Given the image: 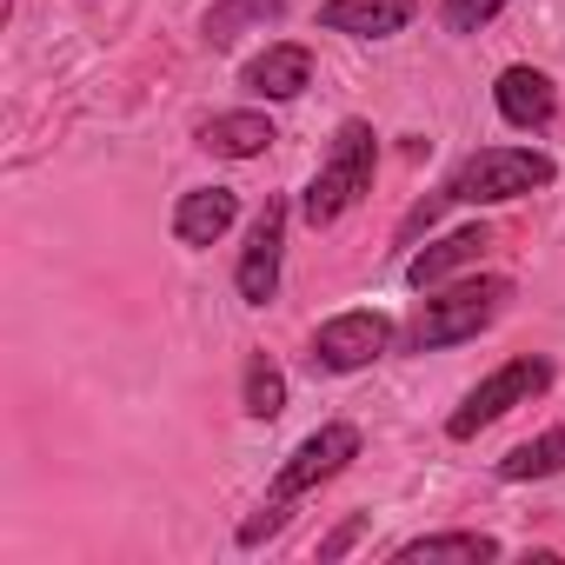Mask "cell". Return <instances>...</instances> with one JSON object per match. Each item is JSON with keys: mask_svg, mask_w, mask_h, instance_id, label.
<instances>
[{"mask_svg": "<svg viewBox=\"0 0 565 565\" xmlns=\"http://www.w3.org/2000/svg\"><path fill=\"white\" fill-rule=\"evenodd\" d=\"M353 459H360V426H353V419H327L320 433H307V439L294 446V459L273 472V486H266L259 512H246V519H239V545H266L279 525L294 519V505H300L313 486L340 479Z\"/></svg>", "mask_w": 565, "mask_h": 565, "instance_id": "cell-1", "label": "cell"}, {"mask_svg": "<svg viewBox=\"0 0 565 565\" xmlns=\"http://www.w3.org/2000/svg\"><path fill=\"white\" fill-rule=\"evenodd\" d=\"M287 14V0H213L206 8V47H233L246 28H266Z\"/></svg>", "mask_w": 565, "mask_h": 565, "instance_id": "cell-15", "label": "cell"}, {"mask_svg": "<svg viewBox=\"0 0 565 565\" xmlns=\"http://www.w3.org/2000/svg\"><path fill=\"white\" fill-rule=\"evenodd\" d=\"M419 14V0H327L320 28L327 34H353V41H386Z\"/></svg>", "mask_w": 565, "mask_h": 565, "instance_id": "cell-8", "label": "cell"}, {"mask_svg": "<svg viewBox=\"0 0 565 565\" xmlns=\"http://www.w3.org/2000/svg\"><path fill=\"white\" fill-rule=\"evenodd\" d=\"M233 220H239V193L233 186H193L173 206V239L180 246H213Z\"/></svg>", "mask_w": 565, "mask_h": 565, "instance_id": "cell-10", "label": "cell"}, {"mask_svg": "<svg viewBox=\"0 0 565 565\" xmlns=\"http://www.w3.org/2000/svg\"><path fill=\"white\" fill-rule=\"evenodd\" d=\"M512 307V279L505 273H479V279H459L446 294H426L413 307V320L399 327V347L406 353H439V347H459V340H479L499 313Z\"/></svg>", "mask_w": 565, "mask_h": 565, "instance_id": "cell-2", "label": "cell"}, {"mask_svg": "<svg viewBox=\"0 0 565 565\" xmlns=\"http://www.w3.org/2000/svg\"><path fill=\"white\" fill-rule=\"evenodd\" d=\"M279 259H287V200H266L253 233H246V253H239V273H233V287L246 307H266L279 294Z\"/></svg>", "mask_w": 565, "mask_h": 565, "instance_id": "cell-7", "label": "cell"}, {"mask_svg": "<svg viewBox=\"0 0 565 565\" xmlns=\"http://www.w3.org/2000/svg\"><path fill=\"white\" fill-rule=\"evenodd\" d=\"M486 558H499L492 532H426L393 545V565H486Z\"/></svg>", "mask_w": 565, "mask_h": 565, "instance_id": "cell-14", "label": "cell"}, {"mask_svg": "<svg viewBox=\"0 0 565 565\" xmlns=\"http://www.w3.org/2000/svg\"><path fill=\"white\" fill-rule=\"evenodd\" d=\"M492 100H499V114H505L512 127H525V134L558 114V87H552L539 67H505V74L492 81Z\"/></svg>", "mask_w": 565, "mask_h": 565, "instance_id": "cell-11", "label": "cell"}, {"mask_svg": "<svg viewBox=\"0 0 565 565\" xmlns=\"http://www.w3.org/2000/svg\"><path fill=\"white\" fill-rule=\"evenodd\" d=\"M552 180H558V167L539 147H479V153H466L452 167L446 193L459 206H505V200H525V193H539Z\"/></svg>", "mask_w": 565, "mask_h": 565, "instance_id": "cell-4", "label": "cell"}, {"mask_svg": "<svg viewBox=\"0 0 565 565\" xmlns=\"http://www.w3.org/2000/svg\"><path fill=\"white\" fill-rule=\"evenodd\" d=\"M486 246H492V226H459V233H446V239L419 246V253L406 259V279L426 294V287H439V279H452L459 266H479V259H486Z\"/></svg>", "mask_w": 565, "mask_h": 565, "instance_id": "cell-9", "label": "cell"}, {"mask_svg": "<svg viewBox=\"0 0 565 565\" xmlns=\"http://www.w3.org/2000/svg\"><path fill=\"white\" fill-rule=\"evenodd\" d=\"M552 472H565V426H552V433H539V439H525L499 459V479H512V486L552 479Z\"/></svg>", "mask_w": 565, "mask_h": 565, "instance_id": "cell-16", "label": "cell"}, {"mask_svg": "<svg viewBox=\"0 0 565 565\" xmlns=\"http://www.w3.org/2000/svg\"><path fill=\"white\" fill-rule=\"evenodd\" d=\"M239 406H246V419H279V413H287V373H279L266 353L246 360V373H239Z\"/></svg>", "mask_w": 565, "mask_h": 565, "instance_id": "cell-17", "label": "cell"}, {"mask_svg": "<svg viewBox=\"0 0 565 565\" xmlns=\"http://www.w3.org/2000/svg\"><path fill=\"white\" fill-rule=\"evenodd\" d=\"M273 140H279L273 120L253 114V107H239V114H213V120L200 127V147H206L213 160H259Z\"/></svg>", "mask_w": 565, "mask_h": 565, "instance_id": "cell-13", "label": "cell"}, {"mask_svg": "<svg viewBox=\"0 0 565 565\" xmlns=\"http://www.w3.org/2000/svg\"><path fill=\"white\" fill-rule=\"evenodd\" d=\"M307 81H313V54L300 41H279L259 61H246V87L259 100H294V94H307Z\"/></svg>", "mask_w": 565, "mask_h": 565, "instance_id": "cell-12", "label": "cell"}, {"mask_svg": "<svg viewBox=\"0 0 565 565\" xmlns=\"http://www.w3.org/2000/svg\"><path fill=\"white\" fill-rule=\"evenodd\" d=\"M499 8L505 0H439V21H446V34H479Z\"/></svg>", "mask_w": 565, "mask_h": 565, "instance_id": "cell-18", "label": "cell"}, {"mask_svg": "<svg viewBox=\"0 0 565 565\" xmlns=\"http://www.w3.org/2000/svg\"><path fill=\"white\" fill-rule=\"evenodd\" d=\"M393 320L386 313H340L313 333V373H360L380 353H393Z\"/></svg>", "mask_w": 565, "mask_h": 565, "instance_id": "cell-6", "label": "cell"}, {"mask_svg": "<svg viewBox=\"0 0 565 565\" xmlns=\"http://www.w3.org/2000/svg\"><path fill=\"white\" fill-rule=\"evenodd\" d=\"M360 532H366V519H347V525H340V532H333V539L320 545V558H340V552H347V545H353Z\"/></svg>", "mask_w": 565, "mask_h": 565, "instance_id": "cell-19", "label": "cell"}, {"mask_svg": "<svg viewBox=\"0 0 565 565\" xmlns=\"http://www.w3.org/2000/svg\"><path fill=\"white\" fill-rule=\"evenodd\" d=\"M545 386H552V360H539V353H525V360H505L492 380H479V386L459 399V413L446 419V433H452V439H479L492 419H505L512 406L539 399Z\"/></svg>", "mask_w": 565, "mask_h": 565, "instance_id": "cell-5", "label": "cell"}, {"mask_svg": "<svg viewBox=\"0 0 565 565\" xmlns=\"http://www.w3.org/2000/svg\"><path fill=\"white\" fill-rule=\"evenodd\" d=\"M373 167H380V140H373V127H366V120H340V127H333V147L320 153L313 186L300 193L307 226H333L340 213H353L360 193H373Z\"/></svg>", "mask_w": 565, "mask_h": 565, "instance_id": "cell-3", "label": "cell"}]
</instances>
